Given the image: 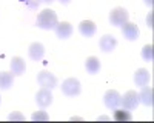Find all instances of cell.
<instances>
[{"label":"cell","instance_id":"cell-1","mask_svg":"<svg viewBox=\"0 0 154 123\" xmlns=\"http://www.w3.org/2000/svg\"><path fill=\"white\" fill-rule=\"evenodd\" d=\"M57 23H59V19H57V14L53 11V9H43L42 12H38V16H37V20H35V25H37V28H40V29H54L57 26Z\"/></svg>","mask_w":154,"mask_h":123},{"label":"cell","instance_id":"cell-2","mask_svg":"<svg viewBox=\"0 0 154 123\" xmlns=\"http://www.w3.org/2000/svg\"><path fill=\"white\" fill-rule=\"evenodd\" d=\"M60 88H62V92L68 97H75L82 92V85L75 77H69L66 80H63Z\"/></svg>","mask_w":154,"mask_h":123},{"label":"cell","instance_id":"cell-3","mask_svg":"<svg viewBox=\"0 0 154 123\" xmlns=\"http://www.w3.org/2000/svg\"><path fill=\"white\" fill-rule=\"evenodd\" d=\"M128 19H130V14L123 6H116L109 12V23L112 26H122L123 23L128 22Z\"/></svg>","mask_w":154,"mask_h":123},{"label":"cell","instance_id":"cell-4","mask_svg":"<svg viewBox=\"0 0 154 123\" xmlns=\"http://www.w3.org/2000/svg\"><path fill=\"white\" fill-rule=\"evenodd\" d=\"M37 82L42 88H48V89H54L57 86V77L49 71H40L38 72L37 74Z\"/></svg>","mask_w":154,"mask_h":123},{"label":"cell","instance_id":"cell-5","mask_svg":"<svg viewBox=\"0 0 154 123\" xmlns=\"http://www.w3.org/2000/svg\"><path fill=\"white\" fill-rule=\"evenodd\" d=\"M140 100H139V94L136 91H126L123 95H122V100H120V105L128 109V111H133L139 106Z\"/></svg>","mask_w":154,"mask_h":123},{"label":"cell","instance_id":"cell-6","mask_svg":"<svg viewBox=\"0 0 154 123\" xmlns=\"http://www.w3.org/2000/svg\"><path fill=\"white\" fill-rule=\"evenodd\" d=\"M120 100H122V95L116 91V89H108L103 95V103L108 109H116L120 106Z\"/></svg>","mask_w":154,"mask_h":123},{"label":"cell","instance_id":"cell-7","mask_svg":"<svg viewBox=\"0 0 154 123\" xmlns=\"http://www.w3.org/2000/svg\"><path fill=\"white\" fill-rule=\"evenodd\" d=\"M122 34L126 40H130V42H134L139 39V35H140V29L136 23L133 22H126L122 25Z\"/></svg>","mask_w":154,"mask_h":123},{"label":"cell","instance_id":"cell-8","mask_svg":"<svg viewBox=\"0 0 154 123\" xmlns=\"http://www.w3.org/2000/svg\"><path fill=\"white\" fill-rule=\"evenodd\" d=\"M53 98H54L53 92H51V89H48V88L38 89L37 94H35V102L40 108H48L51 103H53Z\"/></svg>","mask_w":154,"mask_h":123},{"label":"cell","instance_id":"cell-9","mask_svg":"<svg viewBox=\"0 0 154 123\" xmlns=\"http://www.w3.org/2000/svg\"><path fill=\"white\" fill-rule=\"evenodd\" d=\"M28 56L31 60L34 62H38V60H42L43 56H45V46L40 43V42H34L29 45L28 48Z\"/></svg>","mask_w":154,"mask_h":123},{"label":"cell","instance_id":"cell-10","mask_svg":"<svg viewBox=\"0 0 154 123\" xmlns=\"http://www.w3.org/2000/svg\"><path fill=\"white\" fill-rule=\"evenodd\" d=\"M99 46L103 52H112L116 46H117V40H116V37L111 35V34H105L103 37L100 39L99 42Z\"/></svg>","mask_w":154,"mask_h":123},{"label":"cell","instance_id":"cell-11","mask_svg":"<svg viewBox=\"0 0 154 123\" xmlns=\"http://www.w3.org/2000/svg\"><path fill=\"white\" fill-rule=\"evenodd\" d=\"M54 31H56V35L59 39L65 40L68 37H71V34H72V25L69 22H59L57 26L54 28Z\"/></svg>","mask_w":154,"mask_h":123},{"label":"cell","instance_id":"cell-12","mask_svg":"<svg viewBox=\"0 0 154 123\" xmlns=\"http://www.w3.org/2000/svg\"><path fill=\"white\" fill-rule=\"evenodd\" d=\"M149 80H151V74H149L148 69L139 68V69L134 72V83H136L137 86H140V88H142V86H145V85H148Z\"/></svg>","mask_w":154,"mask_h":123},{"label":"cell","instance_id":"cell-13","mask_svg":"<svg viewBox=\"0 0 154 123\" xmlns=\"http://www.w3.org/2000/svg\"><path fill=\"white\" fill-rule=\"evenodd\" d=\"M96 23L93 20H82L79 23V32L83 35V37H93L96 34Z\"/></svg>","mask_w":154,"mask_h":123},{"label":"cell","instance_id":"cell-14","mask_svg":"<svg viewBox=\"0 0 154 123\" xmlns=\"http://www.w3.org/2000/svg\"><path fill=\"white\" fill-rule=\"evenodd\" d=\"M25 69H26V65H25V60L19 56L11 58V72L14 76H23Z\"/></svg>","mask_w":154,"mask_h":123},{"label":"cell","instance_id":"cell-15","mask_svg":"<svg viewBox=\"0 0 154 123\" xmlns=\"http://www.w3.org/2000/svg\"><path fill=\"white\" fill-rule=\"evenodd\" d=\"M139 100H140V103H143L145 106H149V108L154 105L152 88H151V86H148V85L142 86V91H140V94H139Z\"/></svg>","mask_w":154,"mask_h":123},{"label":"cell","instance_id":"cell-16","mask_svg":"<svg viewBox=\"0 0 154 123\" xmlns=\"http://www.w3.org/2000/svg\"><path fill=\"white\" fill-rule=\"evenodd\" d=\"M14 83V74L11 71H0V89H9Z\"/></svg>","mask_w":154,"mask_h":123},{"label":"cell","instance_id":"cell-17","mask_svg":"<svg viewBox=\"0 0 154 123\" xmlns=\"http://www.w3.org/2000/svg\"><path fill=\"white\" fill-rule=\"evenodd\" d=\"M85 68H86V72L88 74H97L100 71V60L94 56L88 57L86 62H85Z\"/></svg>","mask_w":154,"mask_h":123},{"label":"cell","instance_id":"cell-18","mask_svg":"<svg viewBox=\"0 0 154 123\" xmlns=\"http://www.w3.org/2000/svg\"><path fill=\"white\" fill-rule=\"evenodd\" d=\"M114 111V116H112V118L114 120H131L133 117H131V112L128 109H119V108H116V109H112Z\"/></svg>","mask_w":154,"mask_h":123},{"label":"cell","instance_id":"cell-19","mask_svg":"<svg viewBox=\"0 0 154 123\" xmlns=\"http://www.w3.org/2000/svg\"><path fill=\"white\" fill-rule=\"evenodd\" d=\"M140 56H142V58L145 62H152V45L148 43L142 48V52H140Z\"/></svg>","mask_w":154,"mask_h":123},{"label":"cell","instance_id":"cell-20","mask_svg":"<svg viewBox=\"0 0 154 123\" xmlns=\"http://www.w3.org/2000/svg\"><path fill=\"white\" fill-rule=\"evenodd\" d=\"M32 122H46L49 120V116L46 114V111H35V112L31 116Z\"/></svg>","mask_w":154,"mask_h":123},{"label":"cell","instance_id":"cell-21","mask_svg":"<svg viewBox=\"0 0 154 123\" xmlns=\"http://www.w3.org/2000/svg\"><path fill=\"white\" fill-rule=\"evenodd\" d=\"M8 120H11V122H23L25 120V116L22 114V112H17V111H16V112H11L9 116H8Z\"/></svg>","mask_w":154,"mask_h":123},{"label":"cell","instance_id":"cell-22","mask_svg":"<svg viewBox=\"0 0 154 123\" xmlns=\"http://www.w3.org/2000/svg\"><path fill=\"white\" fill-rule=\"evenodd\" d=\"M22 2H25V5H26L29 9H37L42 0H22Z\"/></svg>","mask_w":154,"mask_h":123},{"label":"cell","instance_id":"cell-23","mask_svg":"<svg viewBox=\"0 0 154 123\" xmlns=\"http://www.w3.org/2000/svg\"><path fill=\"white\" fill-rule=\"evenodd\" d=\"M146 26H148L149 29L152 28V14H151V12H149L148 17H146Z\"/></svg>","mask_w":154,"mask_h":123},{"label":"cell","instance_id":"cell-24","mask_svg":"<svg viewBox=\"0 0 154 123\" xmlns=\"http://www.w3.org/2000/svg\"><path fill=\"white\" fill-rule=\"evenodd\" d=\"M59 2H60L62 5H69V3H71V0H59Z\"/></svg>","mask_w":154,"mask_h":123},{"label":"cell","instance_id":"cell-25","mask_svg":"<svg viewBox=\"0 0 154 123\" xmlns=\"http://www.w3.org/2000/svg\"><path fill=\"white\" fill-rule=\"evenodd\" d=\"M143 2H145V5H146V6H149V8L152 6V0H143Z\"/></svg>","mask_w":154,"mask_h":123},{"label":"cell","instance_id":"cell-26","mask_svg":"<svg viewBox=\"0 0 154 123\" xmlns=\"http://www.w3.org/2000/svg\"><path fill=\"white\" fill-rule=\"evenodd\" d=\"M99 120H109V117H108V116H100Z\"/></svg>","mask_w":154,"mask_h":123},{"label":"cell","instance_id":"cell-27","mask_svg":"<svg viewBox=\"0 0 154 123\" xmlns=\"http://www.w3.org/2000/svg\"><path fill=\"white\" fill-rule=\"evenodd\" d=\"M42 2H43V3H46V5H49V3H53L54 0H42Z\"/></svg>","mask_w":154,"mask_h":123},{"label":"cell","instance_id":"cell-28","mask_svg":"<svg viewBox=\"0 0 154 123\" xmlns=\"http://www.w3.org/2000/svg\"><path fill=\"white\" fill-rule=\"evenodd\" d=\"M0 102H2V97H0Z\"/></svg>","mask_w":154,"mask_h":123}]
</instances>
